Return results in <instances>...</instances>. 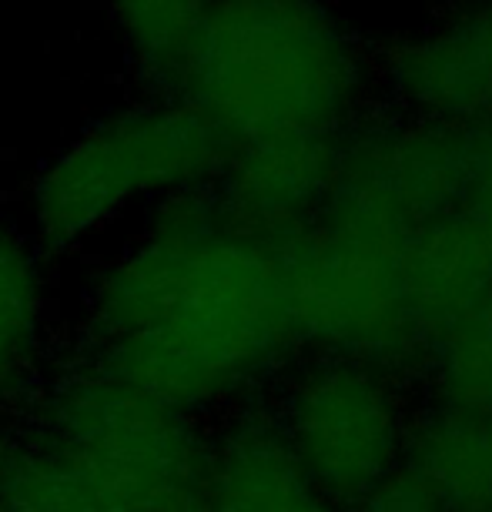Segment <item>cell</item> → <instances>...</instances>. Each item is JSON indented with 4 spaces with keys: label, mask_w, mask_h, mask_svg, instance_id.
I'll list each match as a JSON object with an SVG mask.
<instances>
[{
    "label": "cell",
    "mask_w": 492,
    "mask_h": 512,
    "mask_svg": "<svg viewBox=\"0 0 492 512\" xmlns=\"http://www.w3.org/2000/svg\"><path fill=\"white\" fill-rule=\"evenodd\" d=\"M342 138H272L241 144L215 181L235 228L282 245L322 211L339 171Z\"/></svg>",
    "instance_id": "9c48e42d"
},
{
    "label": "cell",
    "mask_w": 492,
    "mask_h": 512,
    "mask_svg": "<svg viewBox=\"0 0 492 512\" xmlns=\"http://www.w3.org/2000/svg\"><path fill=\"white\" fill-rule=\"evenodd\" d=\"M0 512H121L54 442H0Z\"/></svg>",
    "instance_id": "4fadbf2b"
},
{
    "label": "cell",
    "mask_w": 492,
    "mask_h": 512,
    "mask_svg": "<svg viewBox=\"0 0 492 512\" xmlns=\"http://www.w3.org/2000/svg\"><path fill=\"white\" fill-rule=\"evenodd\" d=\"M98 372L181 412L252 392L298 355L278 245L235 228L215 185L154 205L151 228L94 285Z\"/></svg>",
    "instance_id": "6da1fadb"
},
{
    "label": "cell",
    "mask_w": 492,
    "mask_h": 512,
    "mask_svg": "<svg viewBox=\"0 0 492 512\" xmlns=\"http://www.w3.org/2000/svg\"><path fill=\"white\" fill-rule=\"evenodd\" d=\"M47 442L71 456L121 512H198L211 442L188 412L108 372L61 382L47 402Z\"/></svg>",
    "instance_id": "5b68a950"
},
{
    "label": "cell",
    "mask_w": 492,
    "mask_h": 512,
    "mask_svg": "<svg viewBox=\"0 0 492 512\" xmlns=\"http://www.w3.org/2000/svg\"><path fill=\"white\" fill-rule=\"evenodd\" d=\"M148 98H175L211 0H104Z\"/></svg>",
    "instance_id": "7c38bea8"
},
{
    "label": "cell",
    "mask_w": 492,
    "mask_h": 512,
    "mask_svg": "<svg viewBox=\"0 0 492 512\" xmlns=\"http://www.w3.org/2000/svg\"><path fill=\"white\" fill-rule=\"evenodd\" d=\"M44 315V272L24 231L0 221V392L34 359Z\"/></svg>",
    "instance_id": "5bb4252c"
},
{
    "label": "cell",
    "mask_w": 492,
    "mask_h": 512,
    "mask_svg": "<svg viewBox=\"0 0 492 512\" xmlns=\"http://www.w3.org/2000/svg\"><path fill=\"white\" fill-rule=\"evenodd\" d=\"M205 506L215 512H349L315 486L275 409H245L211 442Z\"/></svg>",
    "instance_id": "30bf717a"
},
{
    "label": "cell",
    "mask_w": 492,
    "mask_h": 512,
    "mask_svg": "<svg viewBox=\"0 0 492 512\" xmlns=\"http://www.w3.org/2000/svg\"><path fill=\"white\" fill-rule=\"evenodd\" d=\"M349 512H449L446 499L426 476L402 462L392 476L369 489Z\"/></svg>",
    "instance_id": "2e32d148"
},
{
    "label": "cell",
    "mask_w": 492,
    "mask_h": 512,
    "mask_svg": "<svg viewBox=\"0 0 492 512\" xmlns=\"http://www.w3.org/2000/svg\"><path fill=\"white\" fill-rule=\"evenodd\" d=\"M278 262L298 352L365 362L419 389L432 349L405 315L389 268L315 221L278 245Z\"/></svg>",
    "instance_id": "52a82bcc"
},
{
    "label": "cell",
    "mask_w": 492,
    "mask_h": 512,
    "mask_svg": "<svg viewBox=\"0 0 492 512\" xmlns=\"http://www.w3.org/2000/svg\"><path fill=\"white\" fill-rule=\"evenodd\" d=\"M315 225L389 268L405 315L432 349L492 312V121L375 108L342 138Z\"/></svg>",
    "instance_id": "7a4b0ae2"
},
{
    "label": "cell",
    "mask_w": 492,
    "mask_h": 512,
    "mask_svg": "<svg viewBox=\"0 0 492 512\" xmlns=\"http://www.w3.org/2000/svg\"><path fill=\"white\" fill-rule=\"evenodd\" d=\"M416 392L339 355H305L275 405L288 446L335 506L352 509L405 462Z\"/></svg>",
    "instance_id": "8992f818"
},
{
    "label": "cell",
    "mask_w": 492,
    "mask_h": 512,
    "mask_svg": "<svg viewBox=\"0 0 492 512\" xmlns=\"http://www.w3.org/2000/svg\"><path fill=\"white\" fill-rule=\"evenodd\" d=\"M379 108L422 121H492V0H449L375 47Z\"/></svg>",
    "instance_id": "ba28073f"
},
{
    "label": "cell",
    "mask_w": 492,
    "mask_h": 512,
    "mask_svg": "<svg viewBox=\"0 0 492 512\" xmlns=\"http://www.w3.org/2000/svg\"><path fill=\"white\" fill-rule=\"evenodd\" d=\"M198 512H215V509H211V506H201Z\"/></svg>",
    "instance_id": "e0dca14e"
},
{
    "label": "cell",
    "mask_w": 492,
    "mask_h": 512,
    "mask_svg": "<svg viewBox=\"0 0 492 512\" xmlns=\"http://www.w3.org/2000/svg\"><path fill=\"white\" fill-rule=\"evenodd\" d=\"M405 466L426 476L449 512H492V415L412 402Z\"/></svg>",
    "instance_id": "8fae6325"
},
{
    "label": "cell",
    "mask_w": 492,
    "mask_h": 512,
    "mask_svg": "<svg viewBox=\"0 0 492 512\" xmlns=\"http://www.w3.org/2000/svg\"><path fill=\"white\" fill-rule=\"evenodd\" d=\"M231 141L181 98H144L104 114L64 144L31 181L34 245L71 251L144 201L211 188Z\"/></svg>",
    "instance_id": "277c9868"
},
{
    "label": "cell",
    "mask_w": 492,
    "mask_h": 512,
    "mask_svg": "<svg viewBox=\"0 0 492 512\" xmlns=\"http://www.w3.org/2000/svg\"><path fill=\"white\" fill-rule=\"evenodd\" d=\"M175 98L231 148L345 138L379 108L375 47L332 0H211Z\"/></svg>",
    "instance_id": "3957f363"
},
{
    "label": "cell",
    "mask_w": 492,
    "mask_h": 512,
    "mask_svg": "<svg viewBox=\"0 0 492 512\" xmlns=\"http://www.w3.org/2000/svg\"><path fill=\"white\" fill-rule=\"evenodd\" d=\"M419 399L469 415H492V312L456 325L432 345Z\"/></svg>",
    "instance_id": "9a60e30c"
}]
</instances>
